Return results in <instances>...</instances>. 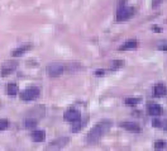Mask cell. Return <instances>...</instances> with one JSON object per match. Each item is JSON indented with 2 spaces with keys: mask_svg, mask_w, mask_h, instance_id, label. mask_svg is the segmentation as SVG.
Listing matches in <instances>:
<instances>
[{
  "mask_svg": "<svg viewBox=\"0 0 167 151\" xmlns=\"http://www.w3.org/2000/svg\"><path fill=\"white\" fill-rule=\"evenodd\" d=\"M112 126H113V122H112V121H108V120H104V121H101V122H99V123L95 124L94 127L90 130V132L87 133L86 142H87L89 145L96 144V142L112 128Z\"/></svg>",
  "mask_w": 167,
  "mask_h": 151,
  "instance_id": "cell-1",
  "label": "cell"
},
{
  "mask_svg": "<svg viewBox=\"0 0 167 151\" xmlns=\"http://www.w3.org/2000/svg\"><path fill=\"white\" fill-rule=\"evenodd\" d=\"M133 15H134V8L133 6H122L118 10V13H116V20L118 22L128 20Z\"/></svg>",
  "mask_w": 167,
  "mask_h": 151,
  "instance_id": "cell-2",
  "label": "cell"
},
{
  "mask_svg": "<svg viewBox=\"0 0 167 151\" xmlns=\"http://www.w3.org/2000/svg\"><path fill=\"white\" fill-rule=\"evenodd\" d=\"M39 88L37 87H29L27 88L26 90L23 91V93L20 94V99L22 100H26V102H29V100H34L39 97Z\"/></svg>",
  "mask_w": 167,
  "mask_h": 151,
  "instance_id": "cell-3",
  "label": "cell"
},
{
  "mask_svg": "<svg viewBox=\"0 0 167 151\" xmlns=\"http://www.w3.org/2000/svg\"><path fill=\"white\" fill-rule=\"evenodd\" d=\"M47 74H48V76H51V78H57V76H61V75L63 74L65 71V66L62 64H49L47 66Z\"/></svg>",
  "mask_w": 167,
  "mask_h": 151,
  "instance_id": "cell-4",
  "label": "cell"
},
{
  "mask_svg": "<svg viewBox=\"0 0 167 151\" xmlns=\"http://www.w3.org/2000/svg\"><path fill=\"white\" fill-rule=\"evenodd\" d=\"M70 142V138L69 137H62V138H57V140H55L53 142H51L48 146H47V149L48 150H60V149H63L66 145H67Z\"/></svg>",
  "mask_w": 167,
  "mask_h": 151,
  "instance_id": "cell-5",
  "label": "cell"
},
{
  "mask_svg": "<svg viewBox=\"0 0 167 151\" xmlns=\"http://www.w3.org/2000/svg\"><path fill=\"white\" fill-rule=\"evenodd\" d=\"M63 118L67 122H75V121L81 118V113H80V111L75 109V108H70V109H67L65 112Z\"/></svg>",
  "mask_w": 167,
  "mask_h": 151,
  "instance_id": "cell-6",
  "label": "cell"
},
{
  "mask_svg": "<svg viewBox=\"0 0 167 151\" xmlns=\"http://www.w3.org/2000/svg\"><path fill=\"white\" fill-rule=\"evenodd\" d=\"M16 68H18V61H8L3 65L2 69V76H8L9 74H12Z\"/></svg>",
  "mask_w": 167,
  "mask_h": 151,
  "instance_id": "cell-7",
  "label": "cell"
},
{
  "mask_svg": "<svg viewBox=\"0 0 167 151\" xmlns=\"http://www.w3.org/2000/svg\"><path fill=\"white\" fill-rule=\"evenodd\" d=\"M120 127H123L124 130H127V131H130V132H140V126H138L137 123L134 122H122L120 124Z\"/></svg>",
  "mask_w": 167,
  "mask_h": 151,
  "instance_id": "cell-8",
  "label": "cell"
},
{
  "mask_svg": "<svg viewBox=\"0 0 167 151\" xmlns=\"http://www.w3.org/2000/svg\"><path fill=\"white\" fill-rule=\"evenodd\" d=\"M30 47H32L30 43H27V45H23V46L18 47V48L14 50V51L12 52V57H20V56H23L27 51H29Z\"/></svg>",
  "mask_w": 167,
  "mask_h": 151,
  "instance_id": "cell-9",
  "label": "cell"
},
{
  "mask_svg": "<svg viewBox=\"0 0 167 151\" xmlns=\"http://www.w3.org/2000/svg\"><path fill=\"white\" fill-rule=\"evenodd\" d=\"M166 93H167V89H166L165 84H157V85L153 88V95L156 98L163 97V95H166Z\"/></svg>",
  "mask_w": 167,
  "mask_h": 151,
  "instance_id": "cell-10",
  "label": "cell"
},
{
  "mask_svg": "<svg viewBox=\"0 0 167 151\" xmlns=\"http://www.w3.org/2000/svg\"><path fill=\"white\" fill-rule=\"evenodd\" d=\"M46 138V132L42 130H36L32 132V140L34 142H42Z\"/></svg>",
  "mask_w": 167,
  "mask_h": 151,
  "instance_id": "cell-11",
  "label": "cell"
},
{
  "mask_svg": "<svg viewBox=\"0 0 167 151\" xmlns=\"http://www.w3.org/2000/svg\"><path fill=\"white\" fill-rule=\"evenodd\" d=\"M162 112H163V109H162V107L160 105V104H151L148 107V114L149 116H160V114H162Z\"/></svg>",
  "mask_w": 167,
  "mask_h": 151,
  "instance_id": "cell-12",
  "label": "cell"
},
{
  "mask_svg": "<svg viewBox=\"0 0 167 151\" xmlns=\"http://www.w3.org/2000/svg\"><path fill=\"white\" fill-rule=\"evenodd\" d=\"M138 46V42L136 39H133V41H127V42H124V43L119 47L120 51H127V50H134L137 48Z\"/></svg>",
  "mask_w": 167,
  "mask_h": 151,
  "instance_id": "cell-13",
  "label": "cell"
},
{
  "mask_svg": "<svg viewBox=\"0 0 167 151\" xmlns=\"http://www.w3.org/2000/svg\"><path fill=\"white\" fill-rule=\"evenodd\" d=\"M6 93H8V95H10V97L16 95V94H18V85H16V84H13V83L8 84V87H6Z\"/></svg>",
  "mask_w": 167,
  "mask_h": 151,
  "instance_id": "cell-14",
  "label": "cell"
},
{
  "mask_svg": "<svg viewBox=\"0 0 167 151\" xmlns=\"http://www.w3.org/2000/svg\"><path fill=\"white\" fill-rule=\"evenodd\" d=\"M72 123H73L72 124V132H79L82 128V126L85 124V122H82L81 118L77 120V121H75V122H72Z\"/></svg>",
  "mask_w": 167,
  "mask_h": 151,
  "instance_id": "cell-15",
  "label": "cell"
},
{
  "mask_svg": "<svg viewBox=\"0 0 167 151\" xmlns=\"http://www.w3.org/2000/svg\"><path fill=\"white\" fill-rule=\"evenodd\" d=\"M138 103H140V98H127L125 99V104L130 105V107H134Z\"/></svg>",
  "mask_w": 167,
  "mask_h": 151,
  "instance_id": "cell-16",
  "label": "cell"
},
{
  "mask_svg": "<svg viewBox=\"0 0 167 151\" xmlns=\"http://www.w3.org/2000/svg\"><path fill=\"white\" fill-rule=\"evenodd\" d=\"M26 127L28 128V130H33L37 126V120H34V118H28V120H26Z\"/></svg>",
  "mask_w": 167,
  "mask_h": 151,
  "instance_id": "cell-17",
  "label": "cell"
},
{
  "mask_svg": "<svg viewBox=\"0 0 167 151\" xmlns=\"http://www.w3.org/2000/svg\"><path fill=\"white\" fill-rule=\"evenodd\" d=\"M124 65V62L122 61V60H115V61H113V64H112V66H110V70H118L119 68H122V66Z\"/></svg>",
  "mask_w": 167,
  "mask_h": 151,
  "instance_id": "cell-18",
  "label": "cell"
},
{
  "mask_svg": "<svg viewBox=\"0 0 167 151\" xmlns=\"http://www.w3.org/2000/svg\"><path fill=\"white\" fill-rule=\"evenodd\" d=\"M8 126H9V122H8V120H4V118H0V131L5 130Z\"/></svg>",
  "mask_w": 167,
  "mask_h": 151,
  "instance_id": "cell-19",
  "label": "cell"
},
{
  "mask_svg": "<svg viewBox=\"0 0 167 151\" xmlns=\"http://www.w3.org/2000/svg\"><path fill=\"white\" fill-rule=\"evenodd\" d=\"M165 147H166V144H165V142H162V141L156 142V144H155V149H156V150H162V149H165Z\"/></svg>",
  "mask_w": 167,
  "mask_h": 151,
  "instance_id": "cell-20",
  "label": "cell"
},
{
  "mask_svg": "<svg viewBox=\"0 0 167 151\" xmlns=\"http://www.w3.org/2000/svg\"><path fill=\"white\" fill-rule=\"evenodd\" d=\"M161 124H162V122L160 120H153L152 121V126H153V127H161Z\"/></svg>",
  "mask_w": 167,
  "mask_h": 151,
  "instance_id": "cell-21",
  "label": "cell"
},
{
  "mask_svg": "<svg viewBox=\"0 0 167 151\" xmlns=\"http://www.w3.org/2000/svg\"><path fill=\"white\" fill-rule=\"evenodd\" d=\"M162 2H163V0H152V8H157Z\"/></svg>",
  "mask_w": 167,
  "mask_h": 151,
  "instance_id": "cell-22",
  "label": "cell"
},
{
  "mask_svg": "<svg viewBox=\"0 0 167 151\" xmlns=\"http://www.w3.org/2000/svg\"><path fill=\"white\" fill-rule=\"evenodd\" d=\"M152 31H153V32H162V29L158 27V26H153V27H152Z\"/></svg>",
  "mask_w": 167,
  "mask_h": 151,
  "instance_id": "cell-23",
  "label": "cell"
},
{
  "mask_svg": "<svg viewBox=\"0 0 167 151\" xmlns=\"http://www.w3.org/2000/svg\"><path fill=\"white\" fill-rule=\"evenodd\" d=\"M158 50H162V51H167V45H160Z\"/></svg>",
  "mask_w": 167,
  "mask_h": 151,
  "instance_id": "cell-24",
  "label": "cell"
},
{
  "mask_svg": "<svg viewBox=\"0 0 167 151\" xmlns=\"http://www.w3.org/2000/svg\"><path fill=\"white\" fill-rule=\"evenodd\" d=\"M161 127L165 130V131H167V121H165V122H162V124H161Z\"/></svg>",
  "mask_w": 167,
  "mask_h": 151,
  "instance_id": "cell-25",
  "label": "cell"
},
{
  "mask_svg": "<svg viewBox=\"0 0 167 151\" xmlns=\"http://www.w3.org/2000/svg\"><path fill=\"white\" fill-rule=\"evenodd\" d=\"M103 74H104V71H96V72H95L96 76H100V75H103Z\"/></svg>",
  "mask_w": 167,
  "mask_h": 151,
  "instance_id": "cell-26",
  "label": "cell"
}]
</instances>
